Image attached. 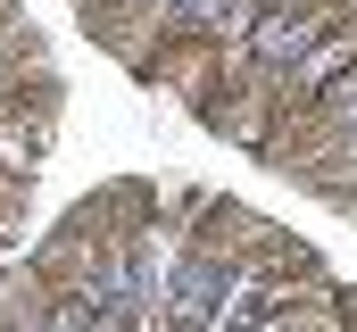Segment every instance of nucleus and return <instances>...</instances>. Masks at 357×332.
<instances>
[{
    "mask_svg": "<svg viewBox=\"0 0 357 332\" xmlns=\"http://www.w3.org/2000/svg\"><path fill=\"white\" fill-rule=\"evenodd\" d=\"M241 274H250V282H266V291H291V282H307V291H316V282H324V257H316L307 241H291V233H266V249H258Z\"/></svg>",
    "mask_w": 357,
    "mask_h": 332,
    "instance_id": "nucleus-1",
    "label": "nucleus"
},
{
    "mask_svg": "<svg viewBox=\"0 0 357 332\" xmlns=\"http://www.w3.org/2000/svg\"><path fill=\"white\" fill-rule=\"evenodd\" d=\"M258 332H349V308H324V299H291V308H274Z\"/></svg>",
    "mask_w": 357,
    "mask_h": 332,
    "instance_id": "nucleus-2",
    "label": "nucleus"
}]
</instances>
